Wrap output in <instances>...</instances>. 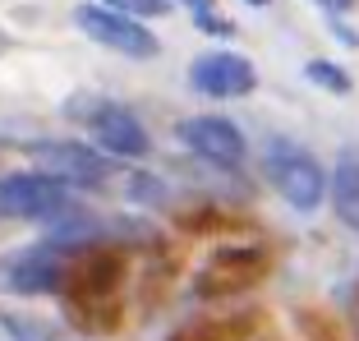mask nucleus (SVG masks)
<instances>
[{
  "instance_id": "nucleus-5",
  "label": "nucleus",
  "mask_w": 359,
  "mask_h": 341,
  "mask_svg": "<svg viewBox=\"0 0 359 341\" xmlns=\"http://www.w3.org/2000/svg\"><path fill=\"white\" fill-rule=\"evenodd\" d=\"M189 83L198 88L203 97H244V93H254L258 74H254V65L244 60V55L212 51V55H198V60H194Z\"/></svg>"
},
{
  "instance_id": "nucleus-10",
  "label": "nucleus",
  "mask_w": 359,
  "mask_h": 341,
  "mask_svg": "<svg viewBox=\"0 0 359 341\" xmlns=\"http://www.w3.org/2000/svg\"><path fill=\"white\" fill-rule=\"evenodd\" d=\"M0 337L5 341H60V332L46 319H32V314H0Z\"/></svg>"
},
{
  "instance_id": "nucleus-12",
  "label": "nucleus",
  "mask_w": 359,
  "mask_h": 341,
  "mask_svg": "<svg viewBox=\"0 0 359 341\" xmlns=\"http://www.w3.org/2000/svg\"><path fill=\"white\" fill-rule=\"evenodd\" d=\"M106 10L129 14V19H152V14H166V0H102Z\"/></svg>"
},
{
  "instance_id": "nucleus-8",
  "label": "nucleus",
  "mask_w": 359,
  "mask_h": 341,
  "mask_svg": "<svg viewBox=\"0 0 359 341\" xmlns=\"http://www.w3.org/2000/svg\"><path fill=\"white\" fill-rule=\"evenodd\" d=\"M332 203L341 222L359 231V152H341L337 175H332Z\"/></svg>"
},
{
  "instance_id": "nucleus-6",
  "label": "nucleus",
  "mask_w": 359,
  "mask_h": 341,
  "mask_svg": "<svg viewBox=\"0 0 359 341\" xmlns=\"http://www.w3.org/2000/svg\"><path fill=\"white\" fill-rule=\"evenodd\" d=\"M32 157L42 161V175H55V180H74V185H102L106 180V157L83 143H37Z\"/></svg>"
},
{
  "instance_id": "nucleus-11",
  "label": "nucleus",
  "mask_w": 359,
  "mask_h": 341,
  "mask_svg": "<svg viewBox=\"0 0 359 341\" xmlns=\"http://www.w3.org/2000/svg\"><path fill=\"white\" fill-rule=\"evenodd\" d=\"M304 74L313 79V83H323V88H332V93H350V74L346 69H337V65H327V60H309L304 65Z\"/></svg>"
},
{
  "instance_id": "nucleus-3",
  "label": "nucleus",
  "mask_w": 359,
  "mask_h": 341,
  "mask_svg": "<svg viewBox=\"0 0 359 341\" xmlns=\"http://www.w3.org/2000/svg\"><path fill=\"white\" fill-rule=\"evenodd\" d=\"M74 19H79V28H83L93 42L111 46V51L129 55V60H148V55H157V37H152L143 23H134L129 14H116V10H106V5H83Z\"/></svg>"
},
{
  "instance_id": "nucleus-7",
  "label": "nucleus",
  "mask_w": 359,
  "mask_h": 341,
  "mask_svg": "<svg viewBox=\"0 0 359 341\" xmlns=\"http://www.w3.org/2000/svg\"><path fill=\"white\" fill-rule=\"evenodd\" d=\"M93 134L116 157H143L148 152V129L138 125L125 107H97L93 111Z\"/></svg>"
},
{
  "instance_id": "nucleus-15",
  "label": "nucleus",
  "mask_w": 359,
  "mask_h": 341,
  "mask_svg": "<svg viewBox=\"0 0 359 341\" xmlns=\"http://www.w3.org/2000/svg\"><path fill=\"white\" fill-rule=\"evenodd\" d=\"M249 5H267V0H249Z\"/></svg>"
},
{
  "instance_id": "nucleus-14",
  "label": "nucleus",
  "mask_w": 359,
  "mask_h": 341,
  "mask_svg": "<svg viewBox=\"0 0 359 341\" xmlns=\"http://www.w3.org/2000/svg\"><path fill=\"white\" fill-rule=\"evenodd\" d=\"M189 5H194V10H198V14H203V10H208V5H212V0H189Z\"/></svg>"
},
{
  "instance_id": "nucleus-2",
  "label": "nucleus",
  "mask_w": 359,
  "mask_h": 341,
  "mask_svg": "<svg viewBox=\"0 0 359 341\" xmlns=\"http://www.w3.org/2000/svg\"><path fill=\"white\" fill-rule=\"evenodd\" d=\"M69 213V189L55 175H5L0 180V217L14 222H51Z\"/></svg>"
},
{
  "instance_id": "nucleus-9",
  "label": "nucleus",
  "mask_w": 359,
  "mask_h": 341,
  "mask_svg": "<svg viewBox=\"0 0 359 341\" xmlns=\"http://www.w3.org/2000/svg\"><path fill=\"white\" fill-rule=\"evenodd\" d=\"M5 277H10V281H5L10 290H23V295H46V290H55V263L46 254H28V258H19Z\"/></svg>"
},
{
  "instance_id": "nucleus-1",
  "label": "nucleus",
  "mask_w": 359,
  "mask_h": 341,
  "mask_svg": "<svg viewBox=\"0 0 359 341\" xmlns=\"http://www.w3.org/2000/svg\"><path fill=\"white\" fill-rule=\"evenodd\" d=\"M263 170L267 180L281 189V199L295 208V213H313L323 208V194H327V170L318 166L304 148L285 139H272L267 143V157H263Z\"/></svg>"
},
{
  "instance_id": "nucleus-13",
  "label": "nucleus",
  "mask_w": 359,
  "mask_h": 341,
  "mask_svg": "<svg viewBox=\"0 0 359 341\" xmlns=\"http://www.w3.org/2000/svg\"><path fill=\"white\" fill-rule=\"evenodd\" d=\"M323 5H327V10H350L355 0H323Z\"/></svg>"
},
{
  "instance_id": "nucleus-4",
  "label": "nucleus",
  "mask_w": 359,
  "mask_h": 341,
  "mask_svg": "<svg viewBox=\"0 0 359 341\" xmlns=\"http://www.w3.org/2000/svg\"><path fill=\"white\" fill-rule=\"evenodd\" d=\"M180 143L194 148L212 166H240L244 161V134L226 116H189L180 120Z\"/></svg>"
}]
</instances>
